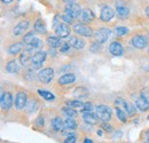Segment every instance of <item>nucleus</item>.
<instances>
[{
  "mask_svg": "<svg viewBox=\"0 0 149 143\" xmlns=\"http://www.w3.org/2000/svg\"><path fill=\"white\" fill-rule=\"evenodd\" d=\"M83 119L86 124H90V125H95L99 120V117L97 115L93 113L92 111H87V112H84L83 113Z\"/></svg>",
  "mask_w": 149,
  "mask_h": 143,
  "instance_id": "15",
  "label": "nucleus"
},
{
  "mask_svg": "<svg viewBox=\"0 0 149 143\" xmlns=\"http://www.w3.org/2000/svg\"><path fill=\"white\" fill-rule=\"evenodd\" d=\"M63 113L67 116V118H74L77 116V111L74 110V108H63Z\"/></svg>",
  "mask_w": 149,
  "mask_h": 143,
  "instance_id": "33",
  "label": "nucleus"
},
{
  "mask_svg": "<svg viewBox=\"0 0 149 143\" xmlns=\"http://www.w3.org/2000/svg\"><path fill=\"white\" fill-rule=\"evenodd\" d=\"M132 46L136 49H143L148 46V39L142 35H136L132 38Z\"/></svg>",
  "mask_w": 149,
  "mask_h": 143,
  "instance_id": "6",
  "label": "nucleus"
},
{
  "mask_svg": "<svg viewBox=\"0 0 149 143\" xmlns=\"http://www.w3.org/2000/svg\"><path fill=\"white\" fill-rule=\"evenodd\" d=\"M61 19H62L64 23H67V24H72V23H74V18L71 17V16H69V15H67V14L62 15V16H61Z\"/></svg>",
  "mask_w": 149,
  "mask_h": 143,
  "instance_id": "38",
  "label": "nucleus"
},
{
  "mask_svg": "<svg viewBox=\"0 0 149 143\" xmlns=\"http://www.w3.org/2000/svg\"><path fill=\"white\" fill-rule=\"evenodd\" d=\"M126 113H127L129 116H134V115H135V108H134L133 104H131V103L127 104V108H126Z\"/></svg>",
  "mask_w": 149,
  "mask_h": 143,
  "instance_id": "39",
  "label": "nucleus"
},
{
  "mask_svg": "<svg viewBox=\"0 0 149 143\" xmlns=\"http://www.w3.org/2000/svg\"><path fill=\"white\" fill-rule=\"evenodd\" d=\"M115 32H116V35L118 37H122V36H125L129 32V29L125 28V26H117L115 29Z\"/></svg>",
  "mask_w": 149,
  "mask_h": 143,
  "instance_id": "36",
  "label": "nucleus"
},
{
  "mask_svg": "<svg viewBox=\"0 0 149 143\" xmlns=\"http://www.w3.org/2000/svg\"><path fill=\"white\" fill-rule=\"evenodd\" d=\"M0 104L3 110H9L13 106V96L9 92H5L1 94V99H0Z\"/></svg>",
  "mask_w": 149,
  "mask_h": 143,
  "instance_id": "9",
  "label": "nucleus"
},
{
  "mask_svg": "<svg viewBox=\"0 0 149 143\" xmlns=\"http://www.w3.org/2000/svg\"><path fill=\"white\" fill-rule=\"evenodd\" d=\"M146 143H149V142H146Z\"/></svg>",
  "mask_w": 149,
  "mask_h": 143,
  "instance_id": "52",
  "label": "nucleus"
},
{
  "mask_svg": "<svg viewBox=\"0 0 149 143\" xmlns=\"http://www.w3.org/2000/svg\"><path fill=\"white\" fill-rule=\"evenodd\" d=\"M64 127L67 129H71V131H74L77 128V123L74 121V118H67L65 121H64Z\"/></svg>",
  "mask_w": 149,
  "mask_h": 143,
  "instance_id": "32",
  "label": "nucleus"
},
{
  "mask_svg": "<svg viewBox=\"0 0 149 143\" xmlns=\"http://www.w3.org/2000/svg\"><path fill=\"white\" fill-rule=\"evenodd\" d=\"M135 107L138 108L140 111H142V112H145V111H147L149 110V102L147 100H145L143 97H138L136 100H135Z\"/></svg>",
  "mask_w": 149,
  "mask_h": 143,
  "instance_id": "19",
  "label": "nucleus"
},
{
  "mask_svg": "<svg viewBox=\"0 0 149 143\" xmlns=\"http://www.w3.org/2000/svg\"><path fill=\"white\" fill-rule=\"evenodd\" d=\"M81 10H83V9L80 8V6H78V5H76V3H69V5H67L65 8H64V13H65L67 15L71 16L74 19V18L80 17Z\"/></svg>",
  "mask_w": 149,
  "mask_h": 143,
  "instance_id": "5",
  "label": "nucleus"
},
{
  "mask_svg": "<svg viewBox=\"0 0 149 143\" xmlns=\"http://www.w3.org/2000/svg\"><path fill=\"white\" fill-rule=\"evenodd\" d=\"M33 28H35V31L38 32V33H40V35H45L47 32L46 25H45V23H44V21L41 18H37L36 19V22L33 24Z\"/></svg>",
  "mask_w": 149,
  "mask_h": 143,
  "instance_id": "20",
  "label": "nucleus"
},
{
  "mask_svg": "<svg viewBox=\"0 0 149 143\" xmlns=\"http://www.w3.org/2000/svg\"><path fill=\"white\" fill-rule=\"evenodd\" d=\"M68 106L71 108H77V109H80V111H81V109L84 107V102H81V101H79V100H74V101H68Z\"/></svg>",
  "mask_w": 149,
  "mask_h": 143,
  "instance_id": "35",
  "label": "nucleus"
},
{
  "mask_svg": "<svg viewBox=\"0 0 149 143\" xmlns=\"http://www.w3.org/2000/svg\"><path fill=\"white\" fill-rule=\"evenodd\" d=\"M116 115L118 117V119L122 121V123H126L127 119H126V115H125V111L119 109V108H116Z\"/></svg>",
  "mask_w": 149,
  "mask_h": 143,
  "instance_id": "34",
  "label": "nucleus"
},
{
  "mask_svg": "<svg viewBox=\"0 0 149 143\" xmlns=\"http://www.w3.org/2000/svg\"><path fill=\"white\" fill-rule=\"evenodd\" d=\"M31 58H32L31 53L28 52V51L23 52V53L19 55V62H21V64L23 67H28L29 64H31Z\"/></svg>",
  "mask_w": 149,
  "mask_h": 143,
  "instance_id": "22",
  "label": "nucleus"
},
{
  "mask_svg": "<svg viewBox=\"0 0 149 143\" xmlns=\"http://www.w3.org/2000/svg\"><path fill=\"white\" fill-rule=\"evenodd\" d=\"M109 52L113 55V56H122L124 54V48L123 45L119 41H112L109 46Z\"/></svg>",
  "mask_w": 149,
  "mask_h": 143,
  "instance_id": "12",
  "label": "nucleus"
},
{
  "mask_svg": "<svg viewBox=\"0 0 149 143\" xmlns=\"http://www.w3.org/2000/svg\"><path fill=\"white\" fill-rule=\"evenodd\" d=\"M63 1H64L65 3H68V5H69V3H74L77 0H63Z\"/></svg>",
  "mask_w": 149,
  "mask_h": 143,
  "instance_id": "45",
  "label": "nucleus"
},
{
  "mask_svg": "<svg viewBox=\"0 0 149 143\" xmlns=\"http://www.w3.org/2000/svg\"><path fill=\"white\" fill-rule=\"evenodd\" d=\"M55 33L57 37H61V38H68L70 36V28H69V24L62 22V23H58L55 26Z\"/></svg>",
  "mask_w": 149,
  "mask_h": 143,
  "instance_id": "8",
  "label": "nucleus"
},
{
  "mask_svg": "<svg viewBox=\"0 0 149 143\" xmlns=\"http://www.w3.org/2000/svg\"><path fill=\"white\" fill-rule=\"evenodd\" d=\"M54 78V70L52 68H45L38 73V79L42 84H49Z\"/></svg>",
  "mask_w": 149,
  "mask_h": 143,
  "instance_id": "3",
  "label": "nucleus"
},
{
  "mask_svg": "<svg viewBox=\"0 0 149 143\" xmlns=\"http://www.w3.org/2000/svg\"><path fill=\"white\" fill-rule=\"evenodd\" d=\"M140 96H141V97H143L145 100H147V101L149 102V92L148 90H142Z\"/></svg>",
  "mask_w": 149,
  "mask_h": 143,
  "instance_id": "44",
  "label": "nucleus"
},
{
  "mask_svg": "<svg viewBox=\"0 0 149 143\" xmlns=\"http://www.w3.org/2000/svg\"><path fill=\"white\" fill-rule=\"evenodd\" d=\"M69 44L71 45V47H74L76 49H83L85 47V41L77 36L69 37Z\"/></svg>",
  "mask_w": 149,
  "mask_h": 143,
  "instance_id": "14",
  "label": "nucleus"
},
{
  "mask_svg": "<svg viewBox=\"0 0 149 143\" xmlns=\"http://www.w3.org/2000/svg\"><path fill=\"white\" fill-rule=\"evenodd\" d=\"M101 127H102V129H103V131H106V132H108V133L112 132V127L109 125V124H107V121H103V123H102V125H101Z\"/></svg>",
  "mask_w": 149,
  "mask_h": 143,
  "instance_id": "42",
  "label": "nucleus"
},
{
  "mask_svg": "<svg viewBox=\"0 0 149 143\" xmlns=\"http://www.w3.org/2000/svg\"><path fill=\"white\" fill-rule=\"evenodd\" d=\"M64 143H76V135L71 134V135H68L64 140Z\"/></svg>",
  "mask_w": 149,
  "mask_h": 143,
  "instance_id": "41",
  "label": "nucleus"
},
{
  "mask_svg": "<svg viewBox=\"0 0 149 143\" xmlns=\"http://www.w3.org/2000/svg\"><path fill=\"white\" fill-rule=\"evenodd\" d=\"M115 16V10L110 6H104L101 9V14H100V18L102 22H109L111 21Z\"/></svg>",
  "mask_w": 149,
  "mask_h": 143,
  "instance_id": "11",
  "label": "nucleus"
},
{
  "mask_svg": "<svg viewBox=\"0 0 149 143\" xmlns=\"http://www.w3.org/2000/svg\"><path fill=\"white\" fill-rule=\"evenodd\" d=\"M37 40H38V38L36 37V35H35L33 32H28L26 35H24V37H23V42H24L25 45H28V46L35 44Z\"/></svg>",
  "mask_w": 149,
  "mask_h": 143,
  "instance_id": "24",
  "label": "nucleus"
},
{
  "mask_svg": "<svg viewBox=\"0 0 149 143\" xmlns=\"http://www.w3.org/2000/svg\"><path fill=\"white\" fill-rule=\"evenodd\" d=\"M26 103H28V96L25 93L23 92H19L15 96V108L17 110H22L26 107Z\"/></svg>",
  "mask_w": 149,
  "mask_h": 143,
  "instance_id": "10",
  "label": "nucleus"
},
{
  "mask_svg": "<svg viewBox=\"0 0 149 143\" xmlns=\"http://www.w3.org/2000/svg\"><path fill=\"white\" fill-rule=\"evenodd\" d=\"M38 93H39V95H40L41 97H44L46 101H53V100H54V95H53L51 92H48V90H39Z\"/></svg>",
  "mask_w": 149,
  "mask_h": 143,
  "instance_id": "31",
  "label": "nucleus"
},
{
  "mask_svg": "<svg viewBox=\"0 0 149 143\" xmlns=\"http://www.w3.org/2000/svg\"><path fill=\"white\" fill-rule=\"evenodd\" d=\"M1 1H2L3 3H10V2L13 1V0H1Z\"/></svg>",
  "mask_w": 149,
  "mask_h": 143,
  "instance_id": "47",
  "label": "nucleus"
},
{
  "mask_svg": "<svg viewBox=\"0 0 149 143\" xmlns=\"http://www.w3.org/2000/svg\"><path fill=\"white\" fill-rule=\"evenodd\" d=\"M22 44H19V42H15V44H13V45H10L9 46V48H8V53L10 54V55H17V54L21 53V51H22Z\"/></svg>",
  "mask_w": 149,
  "mask_h": 143,
  "instance_id": "26",
  "label": "nucleus"
},
{
  "mask_svg": "<svg viewBox=\"0 0 149 143\" xmlns=\"http://www.w3.org/2000/svg\"><path fill=\"white\" fill-rule=\"evenodd\" d=\"M146 15H147V17L149 18V6L146 8Z\"/></svg>",
  "mask_w": 149,
  "mask_h": 143,
  "instance_id": "48",
  "label": "nucleus"
},
{
  "mask_svg": "<svg viewBox=\"0 0 149 143\" xmlns=\"http://www.w3.org/2000/svg\"><path fill=\"white\" fill-rule=\"evenodd\" d=\"M80 19L85 23H90L94 19V14L93 12L90 8H85L81 10V15H80Z\"/></svg>",
  "mask_w": 149,
  "mask_h": 143,
  "instance_id": "18",
  "label": "nucleus"
},
{
  "mask_svg": "<svg viewBox=\"0 0 149 143\" xmlns=\"http://www.w3.org/2000/svg\"><path fill=\"white\" fill-rule=\"evenodd\" d=\"M90 49H91V52H93V53H97V52L101 49V42H99V41H94V42H92Z\"/></svg>",
  "mask_w": 149,
  "mask_h": 143,
  "instance_id": "37",
  "label": "nucleus"
},
{
  "mask_svg": "<svg viewBox=\"0 0 149 143\" xmlns=\"http://www.w3.org/2000/svg\"><path fill=\"white\" fill-rule=\"evenodd\" d=\"M96 115L99 117V119H101L102 121H109L111 119V110L110 108L107 106H97L96 109Z\"/></svg>",
  "mask_w": 149,
  "mask_h": 143,
  "instance_id": "4",
  "label": "nucleus"
},
{
  "mask_svg": "<svg viewBox=\"0 0 149 143\" xmlns=\"http://www.w3.org/2000/svg\"><path fill=\"white\" fill-rule=\"evenodd\" d=\"M147 142H149V137H147Z\"/></svg>",
  "mask_w": 149,
  "mask_h": 143,
  "instance_id": "50",
  "label": "nucleus"
},
{
  "mask_svg": "<svg viewBox=\"0 0 149 143\" xmlns=\"http://www.w3.org/2000/svg\"><path fill=\"white\" fill-rule=\"evenodd\" d=\"M29 21H21L19 23H17L16 25H15V28L13 29V33L15 35V36H21V35H23L28 29H29Z\"/></svg>",
  "mask_w": 149,
  "mask_h": 143,
  "instance_id": "13",
  "label": "nucleus"
},
{
  "mask_svg": "<svg viewBox=\"0 0 149 143\" xmlns=\"http://www.w3.org/2000/svg\"><path fill=\"white\" fill-rule=\"evenodd\" d=\"M52 127L53 129L56 132H62L65 127H64V121L60 118V117H55L53 120H52Z\"/></svg>",
  "mask_w": 149,
  "mask_h": 143,
  "instance_id": "23",
  "label": "nucleus"
},
{
  "mask_svg": "<svg viewBox=\"0 0 149 143\" xmlns=\"http://www.w3.org/2000/svg\"><path fill=\"white\" fill-rule=\"evenodd\" d=\"M84 143H93V141H92L91 139H88V137H86V139L84 140Z\"/></svg>",
  "mask_w": 149,
  "mask_h": 143,
  "instance_id": "46",
  "label": "nucleus"
},
{
  "mask_svg": "<svg viewBox=\"0 0 149 143\" xmlns=\"http://www.w3.org/2000/svg\"><path fill=\"white\" fill-rule=\"evenodd\" d=\"M116 13H117V15L122 18V19L126 18L129 16V14H130L129 8H127L125 5H123L122 2H118V3L116 5Z\"/></svg>",
  "mask_w": 149,
  "mask_h": 143,
  "instance_id": "17",
  "label": "nucleus"
},
{
  "mask_svg": "<svg viewBox=\"0 0 149 143\" xmlns=\"http://www.w3.org/2000/svg\"><path fill=\"white\" fill-rule=\"evenodd\" d=\"M127 104H129V102H126L124 99H120V97H118V99H116L115 100V107L116 108H119V109H124V111L126 112V108H127Z\"/></svg>",
  "mask_w": 149,
  "mask_h": 143,
  "instance_id": "30",
  "label": "nucleus"
},
{
  "mask_svg": "<svg viewBox=\"0 0 149 143\" xmlns=\"http://www.w3.org/2000/svg\"><path fill=\"white\" fill-rule=\"evenodd\" d=\"M70 46H71V45H70L69 42H67V44H63V45L61 46V52H63V53H64V52H67V51L70 48Z\"/></svg>",
  "mask_w": 149,
  "mask_h": 143,
  "instance_id": "43",
  "label": "nucleus"
},
{
  "mask_svg": "<svg viewBox=\"0 0 149 143\" xmlns=\"http://www.w3.org/2000/svg\"><path fill=\"white\" fill-rule=\"evenodd\" d=\"M74 31L79 35V36L83 37H87V38H91L93 36V30L88 26V25H85L84 23H76L74 24Z\"/></svg>",
  "mask_w": 149,
  "mask_h": 143,
  "instance_id": "2",
  "label": "nucleus"
},
{
  "mask_svg": "<svg viewBox=\"0 0 149 143\" xmlns=\"http://www.w3.org/2000/svg\"><path fill=\"white\" fill-rule=\"evenodd\" d=\"M26 111L29 112V113H32V112H35L36 110H37L38 108V101L37 100H28V103H26Z\"/></svg>",
  "mask_w": 149,
  "mask_h": 143,
  "instance_id": "28",
  "label": "nucleus"
},
{
  "mask_svg": "<svg viewBox=\"0 0 149 143\" xmlns=\"http://www.w3.org/2000/svg\"><path fill=\"white\" fill-rule=\"evenodd\" d=\"M41 47H42V41H41L40 39H38L35 44H32V45L28 46L26 51H28V52H30V53H33V52L36 53V52H39V51H40V48H41Z\"/></svg>",
  "mask_w": 149,
  "mask_h": 143,
  "instance_id": "27",
  "label": "nucleus"
},
{
  "mask_svg": "<svg viewBox=\"0 0 149 143\" xmlns=\"http://www.w3.org/2000/svg\"><path fill=\"white\" fill-rule=\"evenodd\" d=\"M74 80H76V77H74V73H65L58 78V84L62 86L71 85L72 83H74Z\"/></svg>",
  "mask_w": 149,
  "mask_h": 143,
  "instance_id": "16",
  "label": "nucleus"
},
{
  "mask_svg": "<svg viewBox=\"0 0 149 143\" xmlns=\"http://www.w3.org/2000/svg\"><path fill=\"white\" fill-rule=\"evenodd\" d=\"M94 36L96 38V41L103 44V42H106L107 40H109V38L111 37V31H110L109 29H107V28H101V29H99V30L94 33Z\"/></svg>",
  "mask_w": 149,
  "mask_h": 143,
  "instance_id": "7",
  "label": "nucleus"
},
{
  "mask_svg": "<svg viewBox=\"0 0 149 143\" xmlns=\"http://www.w3.org/2000/svg\"><path fill=\"white\" fill-rule=\"evenodd\" d=\"M87 94H88V92H87L86 88H84V87H78V88H76V90H74V95L76 96V97H78V99L86 97Z\"/></svg>",
  "mask_w": 149,
  "mask_h": 143,
  "instance_id": "29",
  "label": "nucleus"
},
{
  "mask_svg": "<svg viewBox=\"0 0 149 143\" xmlns=\"http://www.w3.org/2000/svg\"><path fill=\"white\" fill-rule=\"evenodd\" d=\"M47 44L52 48H58V47H61L63 45L62 41H61V39L58 37H55V36L47 37Z\"/></svg>",
  "mask_w": 149,
  "mask_h": 143,
  "instance_id": "21",
  "label": "nucleus"
},
{
  "mask_svg": "<svg viewBox=\"0 0 149 143\" xmlns=\"http://www.w3.org/2000/svg\"><path fill=\"white\" fill-rule=\"evenodd\" d=\"M46 57H47V53L44 51H39V52L33 53L32 58H31V69H33V70L40 69L42 67V63L45 62Z\"/></svg>",
  "mask_w": 149,
  "mask_h": 143,
  "instance_id": "1",
  "label": "nucleus"
},
{
  "mask_svg": "<svg viewBox=\"0 0 149 143\" xmlns=\"http://www.w3.org/2000/svg\"><path fill=\"white\" fill-rule=\"evenodd\" d=\"M93 110V106H92V103H90V102H86V103H84V107L81 109V111L83 112H87V111H92Z\"/></svg>",
  "mask_w": 149,
  "mask_h": 143,
  "instance_id": "40",
  "label": "nucleus"
},
{
  "mask_svg": "<svg viewBox=\"0 0 149 143\" xmlns=\"http://www.w3.org/2000/svg\"><path fill=\"white\" fill-rule=\"evenodd\" d=\"M6 71L8 72V73H16V72L19 71V64H17V62L15 61V60H13V61H9L7 64H6Z\"/></svg>",
  "mask_w": 149,
  "mask_h": 143,
  "instance_id": "25",
  "label": "nucleus"
},
{
  "mask_svg": "<svg viewBox=\"0 0 149 143\" xmlns=\"http://www.w3.org/2000/svg\"><path fill=\"white\" fill-rule=\"evenodd\" d=\"M146 135H147V137H149V129L147 131V133H146Z\"/></svg>",
  "mask_w": 149,
  "mask_h": 143,
  "instance_id": "49",
  "label": "nucleus"
},
{
  "mask_svg": "<svg viewBox=\"0 0 149 143\" xmlns=\"http://www.w3.org/2000/svg\"><path fill=\"white\" fill-rule=\"evenodd\" d=\"M147 119H148V120H149V116H148V118H147Z\"/></svg>",
  "mask_w": 149,
  "mask_h": 143,
  "instance_id": "51",
  "label": "nucleus"
}]
</instances>
